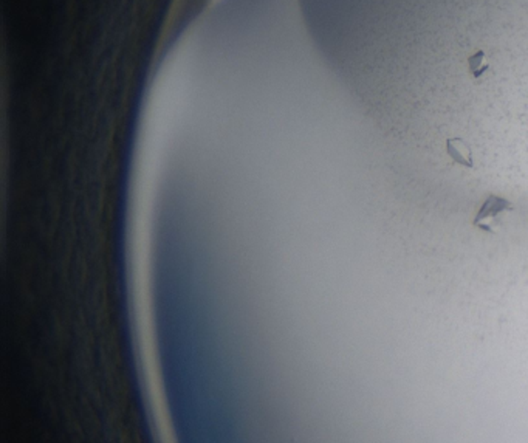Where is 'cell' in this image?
<instances>
[{
	"label": "cell",
	"mask_w": 528,
	"mask_h": 443,
	"mask_svg": "<svg viewBox=\"0 0 528 443\" xmlns=\"http://www.w3.org/2000/svg\"><path fill=\"white\" fill-rule=\"evenodd\" d=\"M514 209V203L509 202L508 198L496 196V194H490V196L483 200L477 214L474 216L472 225L482 229L485 233H494L496 228L501 225V218L508 214V212H513Z\"/></svg>",
	"instance_id": "obj_1"
},
{
	"label": "cell",
	"mask_w": 528,
	"mask_h": 443,
	"mask_svg": "<svg viewBox=\"0 0 528 443\" xmlns=\"http://www.w3.org/2000/svg\"><path fill=\"white\" fill-rule=\"evenodd\" d=\"M446 154L456 165H460L463 168H474V161H472V152L470 144L462 138H448L446 139Z\"/></svg>",
	"instance_id": "obj_2"
},
{
	"label": "cell",
	"mask_w": 528,
	"mask_h": 443,
	"mask_svg": "<svg viewBox=\"0 0 528 443\" xmlns=\"http://www.w3.org/2000/svg\"><path fill=\"white\" fill-rule=\"evenodd\" d=\"M468 69L474 80H481L485 73L488 71L490 65L487 64V54H485L483 50H479L474 54H471L468 58Z\"/></svg>",
	"instance_id": "obj_3"
}]
</instances>
